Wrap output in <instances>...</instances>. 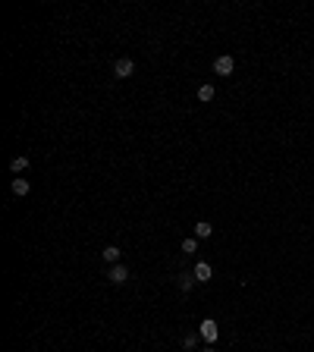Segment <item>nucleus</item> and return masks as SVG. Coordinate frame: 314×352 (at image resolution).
I'll list each match as a JSON object with an SVG mask.
<instances>
[{
    "label": "nucleus",
    "instance_id": "obj_1",
    "mask_svg": "<svg viewBox=\"0 0 314 352\" xmlns=\"http://www.w3.org/2000/svg\"><path fill=\"white\" fill-rule=\"evenodd\" d=\"M198 333H201V339H207V343H217L220 327H217V321H214V318H204V321H201V327H198Z\"/></svg>",
    "mask_w": 314,
    "mask_h": 352
},
{
    "label": "nucleus",
    "instance_id": "obj_2",
    "mask_svg": "<svg viewBox=\"0 0 314 352\" xmlns=\"http://www.w3.org/2000/svg\"><path fill=\"white\" fill-rule=\"evenodd\" d=\"M132 73H135V63L129 60V57H120V60L113 63V76L116 79H129Z\"/></svg>",
    "mask_w": 314,
    "mask_h": 352
},
{
    "label": "nucleus",
    "instance_id": "obj_3",
    "mask_svg": "<svg viewBox=\"0 0 314 352\" xmlns=\"http://www.w3.org/2000/svg\"><path fill=\"white\" fill-rule=\"evenodd\" d=\"M232 69H236V60H232L229 54H223V57H217V60H214V73L217 76H232Z\"/></svg>",
    "mask_w": 314,
    "mask_h": 352
},
{
    "label": "nucleus",
    "instance_id": "obj_4",
    "mask_svg": "<svg viewBox=\"0 0 314 352\" xmlns=\"http://www.w3.org/2000/svg\"><path fill=\"white\" fill-rule=\"evenodd\" d=\"M107 280H110V283H116V286L126 283V280H129V267H126V264H113L110 271H107Z\"/></svg>",
    "mask_w": 314,
    "mask_h": 352
},
{
    "label": "nucleus",
    "instance_id": "obj_5",
    "mask_svg": "<svg viewBox=\"0 0 314 352\" xmlns=\"http://www.w3.org/2000/svg\"><path fill=\"white\" fill-rule=\"evenodd\" d=\"M192 274H195V280H198V283H207V280L214 277V271H211V264H207V261H198Z\"/></svg>",
    "mask_w": 314,
    "mask_h": 352
},
{
    "label": "nucleus",
    "instance_id": "obj_6",
    "mask_svg": "<svg viewBox=\"0 0 314 352\" xmlns=\"http://www.w3.org/2000/svg\"><path fill=\"white\" fill-rule=\"evenodd\" d=\"M120 245H104V252H101V258H104V261H107V264H120Z\"/></svg>",
    "mask_w": 314,
    "mask_h": 352
},
{
    "label": "nucleus",
    "instance_id": "obj_7",
    "mask_svg": "<svg viewBox=\"0 0 314 352\" xmlns=\"http://www.w3.org/2000/svg\"><path fill=\"white\" fill-rule=\"evenodd\" d=\"M10 170H13L16 176H19V173H26V170H29V157H26V154L13 157V160H10Z\"/></svg>",
    "mask_w": 314,
    "mask_h": 352
},
{
    "label": "nucleus",
    "instance_id": "obj_8",
    "mask_svg": "<svg viewBox=\"0 0 314 352\" xmlns=\"http://www.w3.org/2000/svg\"><path fill=\"white\" fill-rule=\"evenodd\" d=\"M10 189H13V195H16V198L29 195V180H22V176H16V180H13V186H10Z\"/></svg>",
    "mask_w": 314,
    "mask_h": 352
},
{
    "label": "nucleus",
    "instance_id": "obj_9",
    "mask_svg": "<svg viewBox=\"0 0 314 352\" xmlns=\"http://www.w3.org/2000/svg\"><path fill=\"white\" fill-rule=\"evenodd\" d=\"M214 233V227L207 224V220H198V224H195V239H207Z\"/></svg>",
    "mask_w": 314,
    "mask_h": 352
},
{
    "label": "nucleus",
    "instance_id": "obj_10",
    "mask_svg": "<svg viewBox=\"0 0 314 352\" xmlns=\"http://www.w3.org/2000/svg\"><path fill=\"white\" fill-rule=\"evenodd\" d=\"M176 283H179V289H182V292H189L195 283H198V280H195V274H179V280H176Z\"/></svg>",
    "mask_w": 314,
    "mask_h": 352
},
{
    "label": "nucleus",
    "instance_id": "obj_11",
    "mask_svg": "<svg viewBox=\"0 0 314 352\" xmlns=\"http://www.w3.org/2000/svg\"><path fill=\"white\" fill-rule=\"evenodd\" d=\"M198 101H201V104L214 101V85H201V88H198Z\"/></svg>",
    "mask_w": 314,
    "mask_h": 352
},
{
    "label": "nucleus",
    "instance_id": "obj_12",
    "mask_svg": "<svg viewBox=\"0 0 314 352\" xmlns=\"http://www.w3.org/2000/svg\"><path fill=\"white\" fill-rule=\"evenodd\" d=\"M182 252L185 255H195V252H198V239H182Z\"/></svg>",
    "mask_w": 314,
    "mask_h": 352
},
{
    "label": "nucleus",
    "instance_id": "obj_13",
    "mask_svg": "<svg viewBox=\"0 0 314 352\" xmlns=\"http://www.w3.org/2000/svg\"><path fill=\"white\" fill-rule=\"evenodd\" d=\"M182 346L192 349V346H195V333H185V336H182Z\"/></svg>",
    "mask_w": 314,
    "mask_h": 352
},
{
    "label": "nucleus",
    "instance_id": "obj_14",
    "mask_svg": "<svg viewBox=\"0 0 314 352\" xmlns=\"http://www.w3.org/2000/svg\"><path fill=\"white\" fill-rule=\"evenodd\" d=\"M201 352H214V349H211V346H207V349H201Z\"/></svg>",
    "mask_w": 314,
    "mask_h": 352
}]
</instances>
